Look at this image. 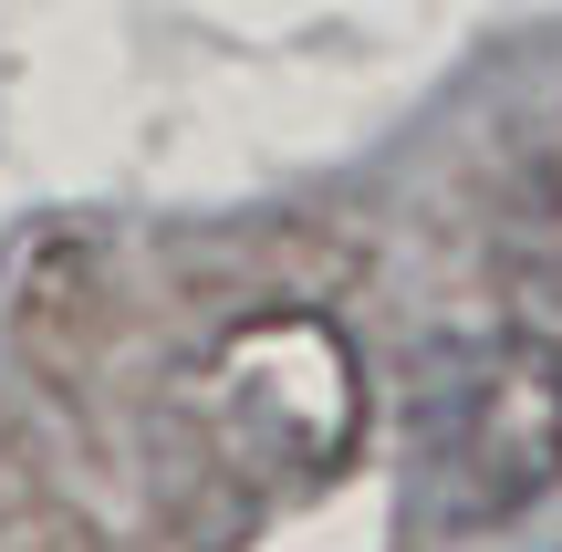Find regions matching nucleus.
<instances>
[{
    "instance_id": "nucleus-2",
    "label": "nucleus",
    "mask_w": 562,
    "mask_h": 552,
    "mask_svg": "<svg viewBox=\"0 0 562 552\" xmlns=\"http://www.w3.org/2000/svg\"><path fill=\"white\" fill-rule=\"evenodd\" d=\"M562 491V345L490 324L427 375V511L448 532H501Z\"/></svg>"
},
{
    "instance_id": "nucleus-1",
    "label": "nucleus",
    "mask_w": 562,
    "mask_h": 552,
    "mask_svg": "<svg viewBox=\"0 0 562 552\" xmlns=\"http://www.w3.org/2000/svg\"><path fill=\"white\" fill-rule=\"evenodd\" d=\"M188 417H199V449L240 491L261 500L323 491L364 449V354L334 313L271 303L188 365Z\"/></svg>"
}]
</instances>
